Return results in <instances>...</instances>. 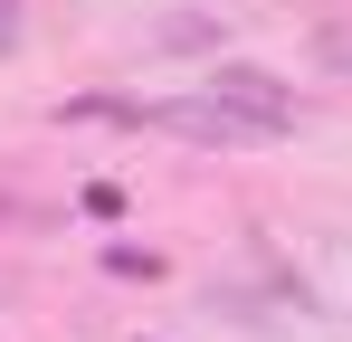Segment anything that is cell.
<instances>
[{
	"label": "cell",
	"instance_id": "cell-1",
	"mask_svg": "<svg viewBox=\"0 0 352 342\" xmlns=\"http://www.w3.org/2000/svg\"><path fill=\"white\" fill-rule=\"evenodd\" d=\"M200 95H219V105H229L238 124L257 133V143H276V133H295V95L276 86V76H267V67H219V76L200 86Z\"/></svg>",
	"mask_w": 352,
	"mask_h": 342
},
{
	"label": "cell",
	"instance_id": "cell-2",
	"mask_svg": "<svg viewBox=\"0 0 352 342\" xmlns=\"http://www.w3.org/2000/svg\"><path fill=\"white\" fill-rule=\"evenodd\" d=\"M19 48V10H10V0H0V57Z\"/></svg>",
	"mask_w": 352,
	"mask_h": 342
}]
</instances>
